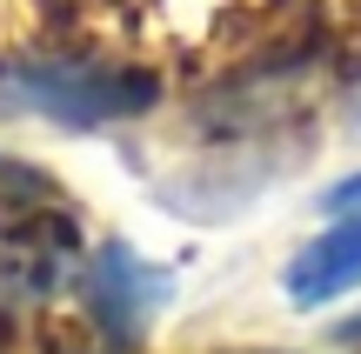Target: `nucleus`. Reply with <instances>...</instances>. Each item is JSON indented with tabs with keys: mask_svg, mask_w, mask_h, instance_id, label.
<instances>
[{
	"mask_svg": "<svg viewBox=\"0 0 361 354\" xmlns=\"http://www.w3.org/2000/svg\"><path fill=\"white\" fill-rule=\"evenodd\" d=\"M13 94H20L34 114L61 120V127L87 134V127H114L134 120L161 101V87L147 74H114V67H80V61H27L13 67Z\"/></svg>",
	"mask_w": 361,
	"mask_h": 354,
	"instance_id": "nucleus-1",
	"label": "nucleus"
},
{
	"mask_svg": "<svg viewBox=\"0 0 361 354\" xmlns=\"http://www.w3.org/2000/svg\"><path fill=\"white\" fill-rule=\"evenodd\" d=\"M80 294H87V315L101 321L107 341L134 348L147 328H154V315L174 301V274H168V267H147L128 241H107V248L87 261Z\"/></svg>",
	"mask_w": 361,
	"mask_h": 354,
	"instance_id": "nucleus-2",
	"label": "nucleus"
},
{
	"mask_svg": "<svg viewBox=\"0 0 361 354\" xmlns=\"http://www.w3.org/2000/svg\"><path fill=\"white\" fill-rule=\"evenodd\" d=\"M361 281V214H348L341 227H328L322 241H308V248L288 261V301L295 308H322L335 301V294H348Z\"/></svg>",
	"mask_w": 361,
	"mask_h": 354,
	"instance_id": "nucleus-3",
	"label": "nucleus"
},
{
	"mask_svg": "<svg viewBox=\"0 0 361 354\" xmlns=\"http://www.w3.org/2000/svg\"><path fill=\"white\" fill-rule=\"evenodd\" d=\"M322 208H328V214H361V174H348L341 187H328Z\"/></svg>",
	"mask_w": 361,
	"mask_h": 354,
	"instance_id": "nucleus-4",
	"label": "nucleus"
},
{
	"mask_svg": "<svg viewBox=\"0 0 361 354\" xmlns=\"http://www.w3.org/2000/svg\"><path fill=\"white\" fill-rule=\"evenodd\" d=\"M348 141H361V94L348 101Z\"/></svg>",
	"mask_w": 361,
	"mask_h": 354,
	"instance_id": "nucleus-5",
	"label": "nucleus"
}]
</instances>
